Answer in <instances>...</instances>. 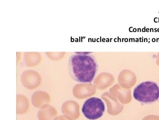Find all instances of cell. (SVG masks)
Listing matches in <instances>:
<instances>
[{"label":"cell","instance_id":"1","mask_svg":"<svg viewBox=\"0 0 159 120\" xmlns=\"http://www.w3.org/2000/svg\"><path fill=\"white\" fill-rule=\"evenodd\" d=\"M98 69L95 57L91 53H75L70 57L68 71L71 77L80 83L93 81Z\"/></svg>","mask_w":159,"mask_h":120},{"label":"cell","instance_id":"2","mask_svg":"<svg viewBox=\"0 0 159 120\" xmlns=\"http://www.w3.org/2000/svg\"><path fill=\"white\" fill-rule=\"evenodd\" d=\"M133 96L135 100L142 104H152L159 100V86L151 81L141 83L135 88Z\"/></svg>","mask_w":159,"mask_h":120},{"label":"cell","instance_id":"3","mask_svg":"<svg viewBox=\"0 0 159 120\" xmlns=\"http://www.w3.org/2000/svg\"><path fill=\"white\" fill-rule=\"evenodd\" d=\"M105 110V105L102 100L98 98L92 97L85 101L81 111L87 119L95 120L102 116Z\"/></svg>","mask_w":159,"mask_h":120}]
</instances>
